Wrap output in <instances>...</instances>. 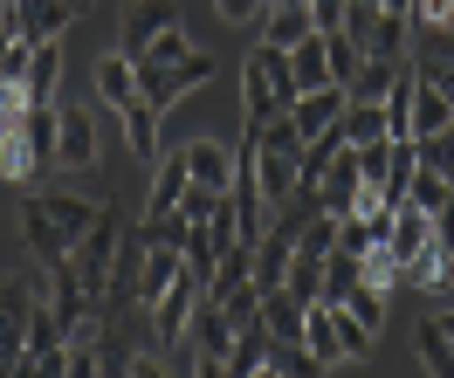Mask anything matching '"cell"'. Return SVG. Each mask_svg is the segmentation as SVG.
I'll use <instances>...</instances> for the list:
<instances>
[{
  "label": "cell",
  "instance_id": "cell-20",
  "mask_svg": "<svg viewBox=\"0 0 454 378\" xmlns=\"http://www.w3.org/2000/svg\"><path fill=\"white\" fill-rule=\"evenodd\" d=\"M317 35V21H310V7H269V14H262V42H269V49H296V42H310Z\"/></svg>",
  "mask_w": 454,
  "mask_h": 378
},
{
  "label": "cell",
  "instance_id": "cell-5",
  "mask_svg": "<svg viewBox=\"0 0 454 378\" xmlns=\"http://www.w3.org/2000/svg\"><path fill=\"white\" fill-rule=\"evenodd\" d=\"M0 151H7V179H35L56 166V104H35L7 138H0Z\"/></svg>",
  "mask_w": 454,
  "mask_h": 378
},
{
  "label": "cell",
  "instance_id": "cell-17",
  "mask_svg": "<svg viewBox=\"0 0 454 378\" xmlns=\"http://www.w3.org/2000/svg\"><path fill=\"white\" fill-rule=\"evenodd\" d=\"M97 96L117 104V111L138 104V62L124 56V49H104V56H97Z\"/></svg>",
  "mask_w": 454,
  "mask_h": 378
},
{
  "label": "cell",
  "instance_id": "cell-36",
  "mask_svg": "<svg viewBox=\"0 0 454 378\" xmlns=\"http://www.w3.org/2000/svg\"><path fill=\"white\" fill-rule=\"evenodd\" d=\"M179 56H193V42H186V28H166L152 49H145V62H179Z\"/></svg>",
  "mask_w": 454,
  "mask_h": 378
},
{
  "label": "cell",
  "instance_id": "cell-3",
  "mask_svg": "<svg viewBox=\"0 0 454 378\" xmlns=\"http://www.w3.org/2000/svg\"><path fill=\"white\" fill-rule=\"evenodd\" d=\"M296 96H303V89H296V76H289V56L262 42L255 56H248V76H241V104H248V124L289 117V104H296Z\"/></svg>",
  "mask_w": 454,
  "mask_h": 378
},
{
  "label": "cell",
  "instance_id": "cell-14",
  "mask_svg": "<svg viewBox=\"0 0 454 378\" xmlns=\"http://www.w3.org/2000/svg\"><path fill=\"white\" fill-rule=\"evenodd\" d=\"M358 186H365V179H358V151L338 145L331 166H324V179H317V206H324V213H351V206H358Z\"/></svg>",
  "mask_w": 454,
  "mask_h": 378
},
{
  "label": "cell",
  "instance_id": "cell-10",
  "mask_svg": "<svg viewBox=\"0 0 454 378\" xmlns=\"http://www.w3.org/2000/svg\"><path fill=\"white\" fill-rule=\"evenodd\" d=\"M427 241H434V213H420L413 200H399V206H393V220H386V241H379V248H386V255L399 262V275L420 262Z\"/></svg>",
  "mask_w": 454,
  "mask_h": 378
},
{
  "label": "cell",
  "instance_id": "cell-34",
  "mask_svg": "<svg viewBox=\"0 0 454 378\" xmlns=\"http://www.w3.org/2000/svg\"><path fill=\"white\" fill-rule=\"evenodd\" d=\"M448 193H454V179H441V173H413V186H406V200L420 206V213H441V206H448Z\"/></svg>",
  "mask_w": 454,
  "mask_h": 378
},
{
  "label": "cell",
  "instance_id": "cell-39",
  "mask_svg": "<svg viewBox=\"0 0 454 378\" xmlns=\"http://www.w3.org/2000/svg\"><path fill=\"white\" fill-rule=\"evenodd\" d=\"M310 21H317V35H331L344 21V0H310Z\"/></svg>",
  "mask_w": 454,
  "mask_h": 378
},
{
  "label": "cell",
  "instance_id": "cell-12",
  "mask_svg": "<svg viewBox=\"0 0 454 378\" xmlns=\"http://www.w3.org/2000/svg\"><path fill=\"white\" fill-rule=\"evenodd\" d=\"M200 296H207V282L186 268V275H179V282H172V289L152 303V330H159V344H179V337H186V323H193V303H200Z\"/></svg>",
  "mask_w": 454,
  "mask_h": 378
},
{
  "label": "cell",
  "instance_id": "cell-19",
  "mask_svg": "<svg viewBox=\"0 0 454 378\" xmlns=\"http://www.w3.org/2000/svg\"><path fill=\"white\" fill-rule=\"evenodd\" d=\"M69 21H76V7L69 0H21V42H62L69 35Z\"/></svg>",
  "mask_w": 454,
  "mask_h": 378
},
{
  "label": "cell",
  "instance_id": "cell-43",
  "mask_svg": "<svg viewBox=\"0 0 454 378\" xmlns=\"http://www.w3.org/2000/svg\"><path fill=\"white\" fill-rule=\"evenodd\" d=\"M434 323H441V337H448V344H454V310H448V317H434Z\"/></svg>",
  "mask_w": 454,
  "mask_h": 378
},
{
  "label": "cell",
  "instance_id": "cell-33",
  "mask_svg": "<svg viewBox=\"0 0 454 378\" xmlns=\"http://www.w3.org/2000/svg\"><path fill=\"white\" fill-rule=\"evenodd\" d=\"M324 42H331V76H338V89H344L351 76H358V69H365V49H358V42H351L344 28H331Z\"/></svg>",
  "mask_w": 454,
  "mask_h": 378
},
{
  "label": "cell",
  "instance_id": "cell-48",
  "mask_svg": "<svg viewBox=\"0 0 454 378\" xmlns=\"http://www.w3.org/2000/svg\"><path fill=\"white\" fill-rule=\"evenodd\" d=\"M448 28H454V14H448Z\"/></svg>",
  "mask_w": 454,
  "mask_h": 378
},
{
  "label": "cell",
  "instance_id": "cell-4",
  "mask_svg": "<svg viewBox=\"0 0 454 378\" xmlns=\"http://www.w3.org/2000/svg\"><path fill=\"white\" fill-rule=\"evenodd\" d=\"M117 241H124V213L117 206H97V220L90 234L69 248V268H76V282H83L97 303H111V268H117Z\"/></svg>",
  "mask_w": 454,
  "mask_h": 378
},
{
  "label": "cell",
  "instance_id": "cell-38",
  "mask_svg": "<svg viewBox=\"0 0 454 378\" xmlns=\"http://www.w3.org/2000/svg\"><path fill=\"white\" fill-rule=\"evenodd\" d=\"M454 0H413V28H448Z\"/></svg>",
  "mask_w": 454,
  "mask_h": 378
},
{
  "label": "cell",
  "instance_id": "cell-11",
  "mask_svg": "<svg viewBox=\"0 0 454 378\" xmlns=\"http://www.w3.org/2000/svg\"><path fill=\"white\" fill-rule=\"evenodd\" d=\"M97 117L76 111V104H56V158L62 166H76V173H90L97 166Z\"/></svg>",
  "mask_w": 454,
  "mask_h": 378
},
{
  "label": "cell",
  "instance_id": "cell-27",
  "mask_svg": "<svg viewBox=\"0 0 454 378\" xmlns=\"http://www.w3.org/2000/svg\"><path fill=\"white\" fill-rule=\"evenodd\" d=\"M269 372V330L262 323H241L234 330V351H227V378H255Z\"/></svg>",
  "mask_w": 454,
  "mask_h": 378
},
{
  "label": "cell",
  "instance_id": "cell-29",
  "mask_svg": "<svg viewBox=\"0 0 454 378\" xmlns=\"http://www.w3.org/2000/svg\"><path fill=\"white\" fill-rule=\"evenodd\" d=\"M406 275H413L420 289H434V296L454 289V248H448V241H427V248H420V262L406 268Z\"/></svg>",
  "mask_w": 454,
  "mask_h": 378
},
{
  "label": "cell",
  "instance_id": "cell-41",
  "mask_svg": "<svg viewBox=\"0 0 454 378\" xmlns=\"http://www.w3.org/2000/svg\"><path fill=\"white\" fill-rule=\"evenodd\" d=\"M420 76L441 89V96H448V111H454V62H441V69H420Z\"/></svg>",
  "mask_w": 454,
  "mask_h": 378
},
{
  "label": "cell",
  "instance_id": "cell-16",
  "mask_svg": "<svg viewBox=\"0 0 454 378\" xmlns=\"http://www.w3.org/2000/svg\"><path fill=\"white\" fill-rule=\"evenodd\" d=\"M338 138H344L351 151H365V145H386V138H393V124H386V104H351V96H344Z\"/></svg>",
  "mask_w": 454,
  "mask_h": 378
},
{
  "label": "cell",
  "instance_id": "cell-9",
  "mask_svg": "<svg viewBox=\"0 0 454 378\" xmlns=\"http://www.w3.org/2000/svg\"><path fill=\"white\" fill-rule=\"evenodd\" d=\"M166 28H179V0H131V7H124V28H117V49L131 62H145V49Z\"/></svg>",
  "mask_w": 454,
  "mask_h": 378
},
{
  "label": "cell",
  "instance_id": "cell-37",
  "mask_svg": "<svg viewBox=\"0 0 454 378\" xmlns=\"http://www.w3.org/2000/svg\"><path fill=\"white\" fill-rule=\"evenodd\" d=\"M214 14H221V21H262L269 0H214Z\"/></svg>",
  "mask_w": 454,
  "mask_h": 378
},
{
  "label": "cell",
  "instance_id": "cell-40",
  "mask_svg": "<svg viewBox=\"0 0 454 378\" xmlns=\"http://www.w3.org/2000/svg\"><path fill=\"white\" fill-rule=\"evenodd\" d=\"M365 275H372V282H393V275H399V262L386 255V248H372V255H365Z\"/></svg>",
  "mask_w": 454,
  "mask_h": 378
},
{
  "label": "cell",
  "instance_id": "cell-13",
  "mask_svg": "<svg viewBox=\"0 0 454 378\" xmlns=\"http://www.w3.org/2000/svg\"><path fill=\"white\" fill-rule=\"evenodd\" d=\"M338 117H344V89L338 83L303 89V96L289 104V124H296V138H303V145H317L324 131H338Z\"/></svg>",
  "mask_w": 454,
  "mask_h": 378
},
{
  "label": "cell",
  "instance_id": "cell-26",
  "mask_svg": "<svg viewBox=\"0 0 454 378\" xmlns=\"http://www.w3.org/2000/svg\"><path fill=\"white\" fill-rule=\"evenodd\" d=\"M62 83V42H35L28 49V104H56Z\"/></svg>",
  "mask_w": 454,
  "mask_h": 378
},
{
  "label": "cell",
  "instance_id": "cell-15",
  "mask_svg": "<svg viewBox=\"0 0 454 378\" xmlns=\"http://www.w3.org/2000/svg\"><path fill=\"white\" fill-rule=\"evenodd\" d=\"M186 151V173H193V186H207V193H227V179H234V151L221 145V138H193Z\"/></svg>",
  "mask_w": 454,
  "mask_h": 378
},
{
  "label": "cell",
  "instance_id": "cell-28",
  "mask_svg": "<svg viewBox=\"0 0 454 378\" xmlns=\"http://www.w3.org/2000/svg\"><path fill=\"white\" fill-rule=\"evenodd\" d=\"M344 310H351V317H358V323L372 330V337H379V330H386V282H372V275H358V282L344 289Z\"/></svg>",
  "mask_w": 454,
  "mask_h": 378
},
{
  "label": "cell",
  "instance_id": "cell-44",
  "mask_svg": "<svg viewBox=\"0 0 454 378\" xmlns=\"http://www.w3.org/2000/svg\"><path fill=\"white\" fill-rule=\"evenodd\" d=\"M269 7H310V0H269Z\"/></svg>",
  "mask_w": 454,
  "mask_h": 378
},
{
  "label": "cell",
  "instance_id": "cell-21",
  "mask_svg": "<svg viewBox=\"0 0 454 378\" xmlns=\"http://www.w3.org/2000/svg\"><path fill=\"white\" fill-rule=\"evenodd\" d=\"M289 76H296V89H324V83H338V76H331V42H324V35L296 42V49H289Z\"/></svg>",
  "mask_w": 454,
  "mask_h": 378
},
{
  "label": "cell",
  "instance_id": "cell-25",
  "mask_svg": "<svg viewBox=\"0 0 454 378\" xmlns=\"http://www.w3.org/2000/svg\"><path fill=\"white\" fill-rule=\"evenodd\" d=\"M406 42H413V21L379 7V21H372V35H365V56L372 62H406Z\"/></svg>",
  "mask_w": 454,
  "mask_h": 378
},
{
  "label": "cell",
  "instance_id": "cell-8",
  "mask_svg": "<svg viewBox=\"0 0 454 378\" xmlns=\"http://www.w3.org/2000/svg\"><path fill=\"white\" fill-rule=\"evenodd\" d=\"M186 275V255L179 248H166V241H145V255H138V275H131V289H124V303H138V310H152L159 296L172 289Z\"/></svg>",
  "mask_w": 454,
  "mask_h": 378
},
{
  "label": "cell",
  "instance_id": "cell-18",
  "mask_svg": "<svg viewBox=\"0 0 454 378\" xmlns=\"http://www.w3.org/2000/svg\"><path fill=\"white\" fill-rule=\"evenodd\" d=\"M117 117H124V145L138 151V158H159V145H166V111L138 96V104H124Z\"/></svg>",
  "mask_w": 454,
  "mask_h": 378
},
{
  "label": "cell",
  "instance_id": "cell-35",
  "mask_svg": "<svg viewBox=\"0 0 454 378\" xmlns=\"http://www.w3.org/2000/svg\"><path fill=\"white\" fill-rule=\"evenodd\" d=\"M413 151H420V166H427V173L454 179V124H448V131H434V138H413Z\"/></svg>",
  "mask_w": 454,
  "mask_h": 378
},
{
  "label": "cell",
  "instance_id": "cell-1",
  "mask_svg": "<svg viewBox=\"0 0 454 378\" xmlns=\"http://www.w3.org/2000/svg\"><path fill=\"white\" fill-rule=\"evenodd\" d=\"M90 220H97V206L90 200H69V193H35L28 206H21V241H28V255L42 268L69 262V248L90 234Z\"/></svg>",
  "mask_w": 454,
  "mask_h": 378
},
{
  "label": "cell",
  "instance_id": "cell-22",
  "mask_svg": "<svg viewBox=\"0 0 454 378\" xmlns=\"http://www.w3.org/2000/svg\"><path fill=\"white\" fill-rule=\"evenodd\" d=\"M303 310H310V303H296L289 289H262V330H269L276 344L303 337Z\"/></svg>",
  "mask_w": 454,
  "mask_h": 378
},
{
  "label": "cell",
  "instance_id": "cell-32",
  "mask_svg": "<svg viewBox=\"0 0 454 378\" xmlns=\"http://www.w3.org/2000/svg\"><path fill=\"white\" fill-rule=\"evenodd\" d=\"M372 248H379V234H372L365 213H338V255H358V262H365Z\"/></svg>",
  "mask_w": 454,
  "mask_h": 378
},
{
  "label": "cell",
  "instance_id": "cell-24",
  "mask_svg": "<svg viewBox=\"0 0 454 378\" xmlns=\"http://www.w3.org/2000/svg\"><path fill=\"white\" fill-rule=\"evenodd\" d=\"M289 248H296V234H283V228H269V234L255 241V289H283Z\"/></svg>",
  "mask_w": 454,
  "mask_h": 378
},
{
  "label": "cell",
  "instance_id": "cell-23",
  "mask_svg": "<svg viewBox=\"0 0 454 378\" xmlns=\"http://www.w3.org/2000/svg\"><path fill=\"white\" fill-rule=\"evenodd\" d=\"M413 76H420V69H413ZM448 124H454L448 96L420 76V83H413V124H406V138H434V131H448Z\"/></svg>",
  "mask_w": 454,
  "mask_h": 378
},
{
  "label": "cell",
  "instance_id": "cell-7",
  "mask_svg": "<svg viewBox=\"0 0 454 378\" xmlns=\"http://www.w3.org/2000/svg\"><path fill=\"white\" fill-rule=\"evenodd\" d=\"M35 296L42 289H28V282H0V378L7 372H21V351H28V310H35Z\"/></svg>",
  "mask_w": 454,
  "mask_h": 378
},
{
  "label": "cell",
  "instance_id": "cell-6",
  "mask_svg": "<svg viewBox=\"0 0 454 378\" xmlns=\"http://www.w3.org/2000/svg\"><path fill=\"white\" fill-rule=\"evenodd\" d=\"M214 69H221V62L207 56V49H193V56H179V62H138V96L159 104V111H172L186 89L214 83Z\"/></svg>",
  "mask_w": 454,
  "mask_h": 378
},
{
  "label": "cell",
  "instance_id": "cell-45",
  "mask_svg": "<svg viewBox=\"0 0 454 378\" xmlns=\"http://www.w3.org/2000/svg\"><path fill=\"white\" fill-rule=\"evenodd\" d=\"M7 131H14V117H7V111H0V138H7Z\"/></svg>",
  "mask_w": 454,
  "mask_h": 378
},
{
  "label": "cell",
  "instance_id": "cell-2",
  "mask_svg": "<svg viewBox=\"0 0 454 378\" xmlns=\"http://www.w3.org/2000/svg\"><path fill=\"white\" fill-rule=\"evenodd\" d=\"M241 145L255 158V186L269 206H283L296 193V179H303V138H296V124L289 117H269V124H248L241 131Z\"/></svg>",
  "mask_w": 454,
  "mask_h": 378
},
{
  "label": "cell",
  "instance_id": "cell-31",
  "mask_svg": "<svg viewBox=\"0 0 454 378\" xmlns=\"http://www.w3.org/2000/svg\"><path fill=\"white\" fill-rule=\"evenodd\" d=\"M413 351H420V365H427L434 378H454V344L441 337V323H434V317L413 330Z\"/></svg>",
  "mask_w": 454,
  "mask_h": 378
},
{
  "label": "cell",
  "instance_id": "cell-46",
  "mask_svg": "<svg viewBox=\"0 0 454 378\" xmlns=\"http://www.w3.org/2000/svg\"><path fill=\"white\" fill-rule=\"evenodd\" d=\"M69 7H76V14H83V7H90V0H69Z\"/></svg>",
  "mask_w": 454,
  "mask_h": 378
},
{
  "label": "cell",
  "instance_id": "cell-47",
  "mask_svg": "<svg viewBox=\"0 0 454 378\" xmlns=\"http://www.w3.org/2000/svg\"><path fill=\"white\" fill-rule=\"evenodd\" d=\"M0 173H7V151H0Z\"/></svg>",
  "mask_w": 454,
  "mask_h": 378
},
{
  "label": "cell",
  "instance_id": "cell-30",
  "mask_svg": "<svg viewBox=\"0 0 454 378\" xmlns=\"http://www.w3.org/2000/svg\"><path fill=\"white\" fill-rule=\"evenodd\" d=\"M393 76H399V62H372V56H365V69H358V76L344 83V96H351V104H386Z\"/></svg>",
  "mask_w": 454,
  "mask_h": 378
},
{
  "label": "cell",
  "instance_id": "cell-42",
  "mask_svg": "<svg viewBox=\"0 0 454 378\" xmlns=\"http://www.w3.org/2000/svg\"><path fill=\"white\" fill-rule=\"evenodd\" d=\"M379 7H386V14H406V21H413V0H379Z\"/></svg>",
  "mask_w": 454,
  "mask_h": 378
}]
</instances>
